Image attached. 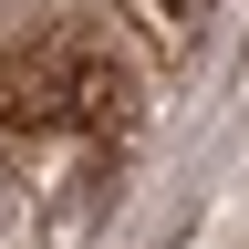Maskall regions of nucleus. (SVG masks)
Segmentation results:
<instances>
[{"label":"nucleus","mask_w":249,"mask_h":249,"mask_svg":"<svg viewBox=\"0 0 249 249\" xmlns=\"http://www.w3.org/2000/svg\"><path fill=\"white\" fill-rule=\"evenodd\" d=\"M0 114L11 124H83V135H114V124H135V73H124L93 31H31V42L0 62Z\"/></svg>","instance_id":"1"}]
</instances>
